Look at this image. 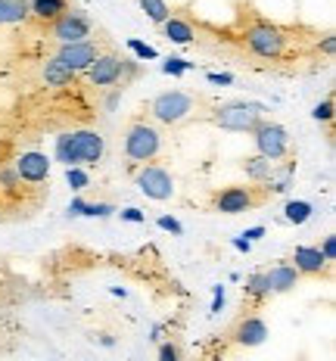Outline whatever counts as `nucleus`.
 I'll return each instance as SVG.
<instances>
[{"label": "nucleus", "mask_w": 336, "mask_h": 361, "mask_svg": "<svg viewBox=\"0 0 336 361\" xmlns=\"http://www.w3.org/2000/svg\"><path fill=\"white\" fill-rule=\"evenodd\" d=\"M311 116H315L318 122H333V100H324V103H318V106L311 109Z\"/></svg>", "instance_id": "31"}, {"label": "nucleus", "mask_w": 336, "mask_h": 361, "mask_svg": "<svg viewBox=\"0 0 336 361\" xmlns=\"http://www.w3.org/2000/svg\"><path fill=\"white\" fill-rule=\"evenodd\" d=\"M197 109H199V100L193 94H187V90H162V94H156L149 100V112L162 125H181Z\"/></svg>", "instance_id": "2"}, {"label": "nucleus", "mask_w": 336, "mask_h": 361, "mask_svg": "<svg viewBox=\"0 0 336 361\" xmlns=\"http://www.w3.org/2000/svg\"><path fill=\"white\" fill-rule=\"evenodd\" d=\"M122 221H131V224H144V221H147V215L140 212V209L128 206V209H122Z\"/></svg>", "instance_id": "34"}, {"label": "nucleus", "mask_w": 336, "mask_h": 361, "mask_svg": "<svg viewBox=\"0 0 336 361\" xmlns=\"http://www.w3.org/2000/svg\"><path fill=\"white\" fill-rule=\"evenodd\" d=\"M118 75H122V56L116 54H97V59L87 66V78L94 87L118 85Z\"/></svg>", "instance_id": "11"}, {"label": "nucleus", "mask_w": 336, "mask_h": 361, "mask_svg": "<svg viewBox=\"0 0 336 361\" xmlns=\"http://www.w3.org/2000/svg\"><path fill=\"white\" fill-rule=\"evenodd\" d=\"M246 299H252V302H265L268 296H271V283H268V271H256V274L246 277Z\"/></svg>", "instance_id": "18"}, {"label": "nucleus", "mask_w": 336, "mask_h": 361, "mask_svg": "<svg viewBox=\"0 0 336 361\" xmlns=\"http://www.w3.org/2000/svg\"><path fill=\"white\" fill-rule=\"evenodd\" d=\"M91 32H94V22L87 19L85 13H78V10L59 13V16L54 19V28H50V35H54L59 44L85 41V37H91Z\"/></svg>", "instance_id": "8"}, {"label": "nucleus", "mask_w": 336, "mask_h": 361, "mask_svg": "<svg viewBox=\"0 0 336 361\" xmlns=\"http://www.w3.org/2000/svg\"><path fill=\"white\" fill-rule=\"evenodd\" d=\"M66 10H69V0H28V16L41 22H54Z\"/></svg>", "instance_id": "17"}, {"label": "nucleus", "mask_w": 336, "mask_h": 361, "mask_svg": "<svg viewBox=\"0 0 336 361\" xmlns=\"http://www.w3.org/2000/svg\"><path fill=\"white\" fill-rule=\"evenodd\" d=\"M293 262H296L299 274H321V271H327V265H330L318 246H296Z\"/></svg>", "instance_id": "14"}, {"label": "nucleus", "mask_w": 336, "mask_h": 361, "mask_svg": "<svg viewBox=\"0 0 336 361\" xmlns=\"http://www.w3.org/2000/svg\"><path fill=\"white\" fill-rule=\"evenodd\" d=\"M230 246H234V250H237V252H249V250H252V243H249V240H246L243 234H240V237H234V240H230Z\"/></svg>", "instance_id": "37"}, {"label": "nucleus", "mask_w": 336, "mask_h": 361, "mask_svg": "<svg viewBox=\"0 0 336 361\" xmlns=\"http://www.w3.org/2000/svg\"><path fill=\"white\" fill-rule=\"evenodd\" d=\"M156 224H159L162 231H171L175 237H181V234H184V224L178 221V218H171V215H159V221H156Z\"/></svg>", "instance_id": "30"}, {"label": "nucleus", "mask_w": 336, "mask_h": 361, "mask_svg": "<svg viewBox=\"0 0 336 361\" xmlns=\"http://www.w3.org/2000/svg\"><path fill=\"white\" fill-rule=\"evenodd\" d=\"M268 106L261 103H249V100H234V103H224L212 112V125L224 128V131H252L261 118H265Z\"/></svg>", "instance_id": "3"}, {"label": "nucleus", "mask_w": 336, "mask_h": 361, "mask_svg": "<svg viewBox=\"0 0 336 361\" xmlns=\"http://www.w3.org/2000/svg\"><path fill=\"white\" fill-rule=\"evenodd\" d=\"M318 250L324 252V259H327V262H333V259H336V237H333V234H327V237H324V246H318Z\"/></svg>", "instance_id": "35"}, {"label": "nucleus", "mask_w": 336, "mask_h": 361, "mask_svg": "<svg viewBox=\"0 0 336 361\" xmlns=\"http://www.w3.org/2000/svg\"><path fill=\"white\" fill-rule=\"evenodd\" d=\"M299 268L296 265H274L271 271H268V283H271V293H290L296 290L299 283Z\"/></svg>", "instance_id": "15"}, {"label": "nucleus", "mask_w": 336, "mask_h": 361, "mask_svg": "<svg viewBox=\"0 0 336 361\" xmlns=\"http://www.w3.org/2000/svg\"><path fill=\"white\" fill-rule=\"evenodd\" d=\"M137 75H140L137 59H122V75H118V81H122V85H128V81H134Z\"/></svg>", "instance_id": "29"}, {"label": "nucleus", "mask_w": 336, "mask_h": 361, "mask_svg": "<svg viewBox=\"0 0 336 361\" xmlns=\"http://www.w3.org/2000/svg\"><path fill=\"white\" fill-rule=\"evenodd\" d=\"M112 212H118L112 202H85V206H81V215L85 218H109Z\"/></svg>", "instance_id": "25"}, {"label": "nucleus", "mask_w": 336, "mask_h": 361, "mask_svg": "<svg viewBox=\"0 0 336 361\" xmlns=\"http://www.w3.org/2000/svg\"><path fill=\"white\" fill-rule=\"evenodd\" d=\"M243 237L249 240V243H256V240L265 237V228H261V224H259V228H249V231H243Z\"/></svg>", "instance_id": "38"}, {"label": "nucleus", "mask_w": 336, "mask_h": 361, "mask_svg": "<svg viewBox=\"0 0 336 361\" xmlns=\"http://www.w3.org/2000/svg\"><path fill=\"white\" fill-rule=\"evenodd\" d=\"M256 206V197H252L249 187H228L215 197V209L221 215H240V212H249Z\"/></svg>", "instance_id": "12"}, {"label": "nucleus", "mask_w": 336, "mask_h": 361, "mask_svg": "<svg viewBox=\"0 0 336 361\" xmlns=\"http://www.w3.org/2000/svg\"><path fill=\"white\" fill-rule=\"evenodd\" d=\"M162 32H166V37H168V41H175V44H190L193 37H197V32H193L190 22L175 19V16H168L166 22H162Z\"/></svg>", "instance_id": "20"}, {"label": "nucleus", "mask_w": 336, "mask_h": 361, "mask_svg": "<svg viewBox=\"0 0 336 361\" xmlns=\"http://www.w3.org/2000/svg\"><path fill=\"white\" fill-rule=\"evenodd\" d=\"M321 50H324L327 56H333V50H336V37H333V35H327V37H324V44H321Z\"/></svg>", "instance_id": "39"}, {"label": "nucleus", "mask_w": 336, "mask_h": 361, "mask_svg": "<svg viewBox=\"0 0 336 361\" xmlns=\"http://www.w3.org/2000/svg\"><path fill=\"white\" fill-rule=\"evenodd\" d=\"M137 190L156 202H166L175 197V178L162 165H144L137 171Z\"/></svg>", "instance_id": "7"}, {"label": "nucleus", "mask_w": 336, "mask_h": 361, "mask_svg": "<svg viewBox=\"0 0 336 361\" xmlns=\"http://www.w3.org/2000/svg\"><path fill=\"white\" fill-rule=\"evenodd\" d=\"M128 47H131V54L137 59H144V63H147V59H159V50L149 47V44H144V41H137V37H131Z\"/></svg>", "instance_id": "26"}, {"label": "nucleus", "mask_w": 336, "mask_h": 361, "mask_svg": "<svg viewBox=\"0 0 336 361\" xmlns=\"http://www.w3.org/2000/svg\"><path fill=\"white\" fill-rule=\"evenodd\" d=\"M268 340V324L259 318V314H249V318H243L240 324L234 330V343L237 345H246V349H256Z\"/></svg>", "instance_id": "13"}, {"label": "nucleus", "mask_w": 336, "mask_h": 361, "mask_svg": "<svg viewBox=\"0 0 336 361\" xmlns=\"http://www.w3.org/2000/svg\"><path fill=\"white\" fill-rule=\"evenodd\" d=\"M212 85H234V75H228V72H209L206 75Z\"/></svg>", "instance_id": "36"}, {"label": "nucleus", "mask_w": 336, "mask_h": 361, "mask_svg": "<svg viewBox=\"0 0 336 361\" xmlns=\"http://www.w3.org/2000/svg\"><path fill=\"white\" fill-rule=\"evenodd\" d=\"M19 184H22V180H19V175H16V169H0V190L13 193Z\"/></svg>", "instance_id": "28"}, {"label": "nucleus", "mask_w": 336, "mask_h": 361, "mask_svg": "<svg viewBox=\"0 0 336 361\" xmlns=\"http://www.w3.org/2000/svg\"><path fill=\"white\" fill-rule=\"evenodd\" d=\"M100 345H106V349H112V345H116V340H112L109 334H103V336H100Z\"/></svg>", "instance_id": "41"}, {"label": "nucleus", "mask_w": 336, "mask_h": 361, "mask_svg": "<svg viewBox=\"0 0 336 361\" xmlns=\"http://www.w3.org/2000/svg\"><path fill=\"white\" fill-rule=\"evenodd\" d=\"M28 19V0H0V25H19Z\"/></svg>", "instance_id": "19"}, {"label": "nucleus", "mask_w": 336, "mask_h": 361, "mask_svg": "<svg viewBox=\"0 0 336 361\" xmlns=\"http://www.w3.org/2000/svg\"><path fill=\"white\" fill-rule=\"evenodd\" d=\"M162 149V134L159 128L147 125V122H137L125 131V156L131 162H153Z\"/></svg>", "instance_id": "4"}, {"label": "nucleus", "mask_w": 336, "mask_h": 361, "mask_svg": "<svg viewBox=\"0 0 336 361\" xmlns=\"http://www.w3.org/2000/svg\"><path fill=\"white\" fill-rule=\"evenodd\" d=\"M118 100H122V87H118V90H116V94H112V97H106V109L112 112V109L118 106Z\"/></svg>", "instance_id": "40"}, {"label": "nucleus", "mask_w": 336, "mask_h": 361, "mask_svg": "<svg viewBox=\"0 0 336 361\" xmlns=\"http://www.w3.org/2000/svg\"><path fill=\"white\" fill-rule=\"evenodd\" d=\"M106 153V137L100 131H63L54 144V156L63 165H97Z\"/></svg>", "instance_id": "1"}, {"label": "nucleus", "mask_w": 336, "mask_h": 361, "mask_svg": "<svg viewBox=\"0 0 336 361\" xmlns=\"http://www.w3.org/2000/svg\"><path fill=\"white\" fill-rule=\"evenodd\" d=\"M13 169H16L19 180H25V184H44V180L50 178V159H47V153H37V149H28V153H22Z\"/></svg>", "instance_id": "10"}, {"label": "nucleus", "mask_w": 336, "mask_h": 361, "mask_svg": "<svg viewBox=\"0 0 336 361\" xmlns=\"http://www.w3.org/2000/svg\"><path fill=\"white\" fill-rule=\"evenodd\" d=\"M181 358V349L175 343H162L159 345V361H178Z\"/></svg>", "instance_id": "32"}, {"label": "nucleus", "mask_w": 336, "mask_h": 361, "mask_svg": "<svg viewBox=\"0 0 336 361\" xmlns=\"http://www.w3.org/2000/svg\"><path fill=\"white\" fill-rule=\"evenodd\" d=\"M246 47L261 59H278L287 50V37L271 22H256V25L246 28Z\"/></svg>", "instance_id": "5"}, {"label": "nucleus", "mask_w": 336, "mask_h": 361, "mask_svg": "<svg viewBox=\"0 0 336 361\" xmlns=\"http://www.w3.org/2000/svg\"><path fill=\"white\" fill-rule=\"evenodd\" d=\"M249 134H252V140H256L259 156H265V159L278 162L290 153V134H287V128L278 122H265V118H261Z\"/></svg>", "instance_id": "6"}, {"label": "nucleus", "mask_w": 336, "mask_h": 361, "mask_svg": "<svg viewBox=\"0 0 336 361\" xmlns=\"http://www.w3.org/2000/svg\"><path fill=\"white\" fill-rule=\"evenodd\" d=\"M311 215H315V206L309 200H290L283 206V218L290 224H305V221H311Z\"/></svg>", "instance_id": "22"}, {"label": "nucleus", "mask_w": 336, "mask_h": 361, "mask_svg": "<svg viewBox=\"0 0 336 361\" xmlns=\"http://www.w3.org/2000/svg\"><path fill=\"white\" fill-rule=\"evenodd\" d=\"M224 299H228V296H224V287H221V283H218V287H212V305H209V312L218 314L221 308H224Z\"/></svg>", "instance_id": "33"}, {"label": "nucleus", "mask_w": 336, "mask_h": 361, "mask_svg": "<svg viewBox=\"0 0 336 361\" xmlns=\"http://www.w3.org/2000/svg\"><path fill=\"white\" fill-rule=\"evenodd\" d=\"M97 54H100V47H97V41H91V37H85V41H75V44H59V54L56 59L66 66L69 72H87V66L97 59Z\"/></svg>", "instance_id": "9"}, {"label": "nucleus", "mask_w": 336, "mask_h": 361, "mask_svg": "<svg viewBox=\"0 0 336 361\" xmlns=\"http://www.w3.org/2000/svg\"><path fill=\"white\" fill-rule=\"evenodd\" d=\"M243 171L249 180H259V184H265V180H271L274 175V162L265 159V156H249V159L243 162Z\"/></svg>", "instance_id": "21"}, {"label": "nucleus", "mask_w": 336, "mask_h": 361, "mask_svg": "<svg viewBox=\"0 0 336 361\" xmlns=\"http://www.w3.org/2000/svg\"><path fill=\"white\" fill-rule=\"evenodd\" d=\"M41 78L47 81V87H69L72 81H75V72H69L63 63L54 56V59H47V63L41 66Z\"/></svg>", "instance_id": "16"}, {"label": "nucleus", "mask_w": 336, "mask_h": 361, "mask_svg": "<svg viewBox=\"0 0 336 361\" xmlns=\"http://www.w3.org/2000/svg\"><path fill=\"white\" fill-rule=\"evenodd\" d=\"M137 4H140V10H144L147 16L156 22V25H162V22L171 16V10H168L166 0H137Z\"/></svg>", "instance_id": "23"}, {"label": "nucleus", "mask_w": 336, "mask_h": 361, "mask_svg": "<svg viewBox=\"0 0 336 361\" xmlns=\"http://www.w3.org/2000/svg\"><path fill=\"white\" fill-rule=\"evenodd\" d=\"M190 69H193V63H187V59H181V56H171V59L162 63V72H166V75H184Z\"/></svg>", "instance_id": "27"}, {"label": "nucleus", "mask_w": 336, "mask_h": 361, "mask_svg": "<svg viewBox=\"0 0 336 361\" xmlns=\"http://www.w3.org/2000/svg\"><path fill=\"white\" fill-rule=\"evenodd\" d=\"M66 180H69L72 190H85L91 184V178H87V171L81 165H66Z\"/></svg>", "instance_id": "24"}]
</instances>
